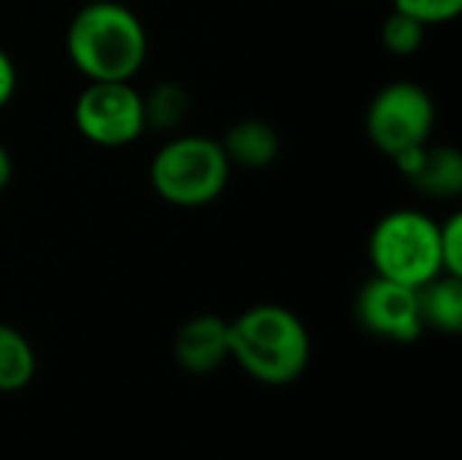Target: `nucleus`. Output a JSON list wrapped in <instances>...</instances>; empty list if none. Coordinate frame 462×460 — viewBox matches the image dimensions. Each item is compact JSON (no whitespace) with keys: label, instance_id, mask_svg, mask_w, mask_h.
Wrapping results in <instances>:
<instances>
[{"label":"nucleus","instance_id":"f257e3e1","mask_svg":"<svg viewBox=\"0 0 462 460\" xmlns=\"http://www.w3.org/2000/svg\"><path fill=\"white\" fill-rule=\"evenodd\" d=\"M70 62L89 81H130L146 62L143 22L116 0H89L65 35Z\"/></svg>","mask_w":462,"mask_h":460},{"label":"nucleus","instance_id":"f03ea898","mask_svg":"<svg viewBox=\"0 0 462 460\" xmlns=\"http://www.w3.org/2000/svg\"><path fill=\"white\" fill-rule=\"evenodd\" d=\"M230 358L265 385H287L306 371L311 339L295 312L260 304L230 323Z\"/></svg>","mask_w":462,"mask_h":460},{"label":"nucleus","instance_id":"7ed1b4c3","mask_svg":"<svg viewBox=\"0 0 462 460\" xmlns=\"http://www.w3.org/2000/svg\"><path fill=\"white\" fill-rule=\"evenodd\" d=\"M230 168L233 165L219 141L206 136H179L154 152L149 182L165 203L198 209L225 192Z\"/></svg>","mask_w":462,"mask_h":460},{"label":"nucleus","instance_id":"20e7f679","mask_svg":"<svg viewBox=\"0 0 462 460\" xmlns=\"http://www.w3.org/2000/svg\"><path fill=\"white\" fill-rule=\"evenodd\" d=\"M368 255L376 277L420 290L444 274L441 225L417 209L390 211L374 225Z\"/></svg>","mask_w":462,"mask_h":460},{"label":"nucleus","instance_id":"39448f33","mask_svg":"<svg viewBox=\"0 0 462 460\" xmlns=\"http://www.w3.org/2000/svg\"><path fill=\"white\" fill-rule=\"evenodd\" d=\"M433 125V98L417 81H393L382 87L365 114V130L371 144L390 157L428 144Z\"/></svg>","mask_w":462,"mask_h":460},{"label":"nucleus","instance_id":"423d86ee","mask_svg":"<svg viewBox=\"0 0 462 460\" xmlns=\"http://www.w3.org/2000/svg\"><path fill=\"white\" fill-rule=\"evenodd\" d=\"M73 122L97 146H127L146 130L143 95L130 81H89L76 98Z\"/></svg>","mask_w":462,"mask_h":460},{"label":"nucleus","instance_id":"0eeeda50","mask_svg":"<svg viewBox=\"0 0 462 460\" xmlns=\"http://www.w3.org/2000/svg\"><path fill=\"white\" fill-rule=\"evenodd\" d=\"M355 312L368 333L390 342H414L425 328L420 314V290L384 277H374L360 287Z\"/></svg>","mask_w":462,"mask_h":460},{"label":"nucleus","instance_id":"6e6552de","mask_svg":"<svg viewBox=\"0 0 462 460\" xmlns=\"http://www.w3.org/2000/svg\"><path fill=\"white\" fill-rule=\"evenodd\" d=\"M393 160L401 174L430 198H455L462 192V155L455 146H433L428 141Z\"/></svg>","mask_w":462,"mask_h":460},{"label":"nucleus","instance_id":"1a4fd4ad","mask_svg":"<svg viewBox=\"0 0 462 460\" xmlns=\"http://www.w3.org/2000/svg\"><path fill=\"white\" fill-rule=\"evenodd\" d=\"M173 355L192 374H211L230 358V323L217 314H200L181 325L173 339Z\"/></svg>","mask_w":462,"mask_h":460},{"label":"nucleus","instance_id":"9d476101","mask_svg":"<svg viewBox=\"0 0 462 460\" xmlns=\"http://www.w3.org/2000/svg\"><path fill=\"white\" fill-rule=\"evenodd\" d=\"M219 144L230 165H241V168H265L279 157L282 149L276 127L263 119L236 122Z\"/></svg>","mask_w":462,"mask_h":460},{"label":"nucleus","instance_id":"9b49d317","mask_svg":"<svg viewBox=\"0 0 462 460\" xmlns=\"http://www.w3.org/2000/svg\"><path fill=\"white\" fill-rule=\"evenodd\" d=\"M422 325L444 333H460L462 328V277L441 274L420 287Z\"/></svg>","mask_w":462,"mask_h":460},{"label":"nucleus","instance_id":"f8f14e48","mask_svg":"<svg viewBox=\"0 0 462 460\" xmlns=\"http://www.w3.org/2000/svg\"><path fill=\"white\" fill-rule=\"evenodd\" d=\"M35 352L32 344L14 328L0 323V390L14 393L32 382Z\"/></svg>","mask_w":462,"mask_h":460},{"label":"nucleus","instance_id":"ddd939ff","mask_svg":"<svg viewBox=\"0 0 462 460\" xmlns=\"http://www.w3.org/2000/svg\"><path fill=\"white\" fill-rule=\"evenodd\" d=\"M187 114V92L179 84H157L149 95H143V117L146 127H176Z\"/></svg>","mask_w":462,"mask_h":460},{"label":"nucleus","instance_id":"4468645a","mask_svg":"<svg viewBox=\"0 0 462 460\" xmlns=\"http://www.w3.org/2000/svg\"><path fill=\"white\" fill-rule=\"evenodd\" d=\"M425 27L420 19H414L411 14L406 11H393L384 24H382V43L390 54H398V57H409L414 54L422 41H425Z\"/></svg>","mask_w":462,"mask_h":460},{"label":"nucleus","instance_id":"2eb2a0df","mask_svg":"<svg viewBox=\"0 0 462 460\" xmlns=\"http://www.w3.org/2000/svg\"><path fill=\"white\" fill-rule=\"evenodd\" d=\"M395 8L411 14L422 24H439L460 14L462 0H395Z\"/></svg>","mask_w":462,"mask_h":460},{"label":"nucleus","instance_id":"dca6fc26","mask_svg":"<svg viewBox=\"0 0 462 460\" xmlns=\"http://www.w3.org/2000/svg\"><path fill=\"white\" fill-rule=\"evenodd\" d=\"M441 266L444 274L462 277V214L441 222Z\"/></svg>","mask_w":462,"mask_h":460},{"label":"nucleus","instance_id":"f3484780","mask_svg":"<svg viewBox=\"0 0 462 460\" xmlns=\"http://www.w3.org/2000/svg\"><path fill=\"white\" fill-rule=\"evenodd\" d=\"M14 89H16V68L14 60L0 49V108L14 98Z\"/></svg>","mask_w":462,"mask_h":460},{"label":"nucleus","instance_id":"a211bd4d","mask_svg":"<svg viewBox=\"0 0 462 460\" xmlns=\"http://www.w3.org/2000/svg\"><path fill=\"white\" fill-rule=\"evenodd\" d=\"M11 176H14V160H11V152L0 144V192L11 184Z\"/></svg>","mask_w":462,"mask_h":460}]
</instances>
